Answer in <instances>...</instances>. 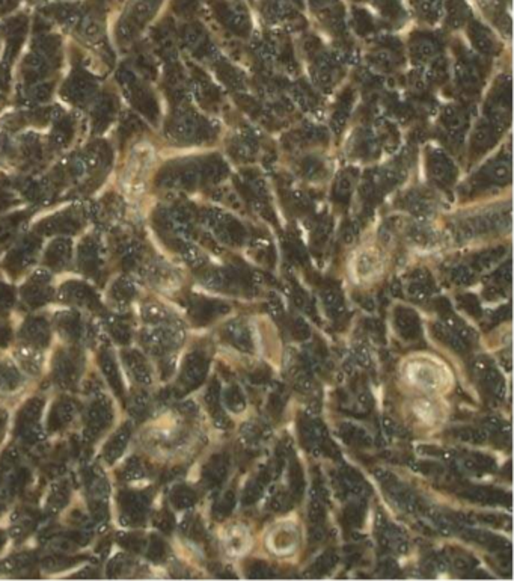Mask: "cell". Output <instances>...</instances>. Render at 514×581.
Listing matches in <instances>:
<instances>
[{
    "label": "cell",
    "mask_w": 514,
    "mask_h": 581,
    "mask_svg": "<svg viewBox=\"0 0 514 581\" xmlns=\"http://www.w3.org/2000/svg\"><path fill=\"white\" fill-rule=\"evenodd\" d=\"M83 367L82 355L77 350L61 349L53 360V379L61 388H74Z\"/></svg>",
    "instance_id": "6"
},
{
    "label": "cell",
    "mask_w": 514,
    "mask_h": 581,
    "mask_svg": "<svg viewBox=\"0 0 514 581\" xmlns=\"http://www.w3.org/2000/svg\"><path fill=\"white\" fill-rule=\"evenodd\" d=\"M142 317L146 323L150 324H162L171 322V314L162 305L157 303H148L142 308Z\"/></svg>",
    "instance_id": "25"
},
{
    "label": "cell",
    "mask_w": 514,
    "mask_h": 581,
    "mask_svg": "<svg viewBox=\"0 0 514 581\" xmlns=\"http://www.w3.org/2000/svg\"><path fill=\"white\" fill-rule=\"evenodd\" d=\"M14 302V293L6 285H0V310L9 308Z\"/></svg>",
    "instance_id": "41"
},
{
    "label": "cell",
    "mask_w": 514,
    "mask_h": 581,
    "mask_svg": "<svg viewBox=\"0 0 514 581\" xmlns=\"http://www.w3.org/2000/svg\"><path fill=\"white\" fill-rule=\"evenodd\" d=\"M123 360L125 362L128 371H130V375L137 383H141V385H150L153 381L151 370H150V366H148L145 357L139 350H133V349L124 350Z\"/></svg>",
    "instance_id": "11"
},
{
    "label": "cell",
    "mask_w": 514,
    "mask_h": 581,
    "mask_svg": "<svg viewBox=\"0 0 514 581\" xmlns=\"http://www.w3.org/2000/svg\"><path fill=\"white\" fill-rule=\"evenodd\" d=\"M121 524L127 527L142 526L151 505V497L145 491H121L118 497Z\"/></svg>",
    "instance_id": "4"
},
{
    "label": "cell",
    "mask_w": 514,
    "mask_h": 581,
    "mask_svg": "<svg viewBox=\"0 0 514 581\" xmlns=\"http://www.w3.org/2000/svg\"><path fill=\"white\" fill-rule=\"evenodd\" d=\"M70 259V246L65 243H56L52 251H48V264L52 268H64V264Z\"/></svg>",
    "instance_id": "30"
},
{
    "label": "cell",
    "mask_w": 514,
    "mask_h": 581,
    "mask_svg": "<svg viewBox=\"0 0 514 581\" xmlns=\"http://www.w3.org/2000/svg\"><path fill=\"white\" fill-rule=\"evenodd\" d=\"M133 417L137 420H142L148 416V411H150V397H148L146 392H137L136 396L132 399V408H130Z\"/></svg>",
    "instance_id": "33"
},
{
    "label": "cell",
    "mask_w": 514,
    "mask_h": 581,
    "mask_svg": "<svg viewBox=\"0 0 514 581\" xmlns=\"http://www.w3.org/2000/svg\"><path fill=\"white\" fill-rule=\"evenodd\" d=\"M141 339L148 350L155 353V355H165L169 350L176 349L184 341V331L180 324L167 322L144 329Z\"/></svg>",
    "instance_id": "3"
},
{
    "label": "cell",
    "mask_w": 514,
    "mask_h": 581,
    "mask_svg": "<svg viewBox=\"0 0 514 581\" xmlns=\"http://www.w3.org/2000/svg\"><path fill=\"white\" fill-rule=\"evenodd\" d=\"M5 542H6V536H5V533H4V531H0V549H2V548H4Z\"/></svg>",
    "instance_id": "45"
},
{
    "label": "cell",
    "mask_w": 514,
    "mask_h": 581,
    "mask_svg": "<svg viewBox=\"0 0 514 581\" xmlns=\"http://www.w3.org/2000/svg\"><path fill=\"white\" fill-rule=\"evenodd\" d=\"M6 421H8V413L5 409H0V437H2L4 429L6 426Z\"/></svg>",
    "instance_id": "44"
},
{
    "label": "cell",
    "mask_w": 514,
    "mask_h": 581,
    "mask_svg": "<svg viewBox=\"0 0 514 581\" xmlns=\"http://www.w3.org/2000/svg\"><path fill=\"white\" fill-rule=\"evenodd\" d=\"M472 38H473V43L477 44V47H480L482 52L490 53V50L493 48V39L492 35L480 25H473L472 26Z\"/></svg>",
    "instance_id": "34"
},
{
    "label": "cell",
    "mask_w": 514,
    "mask_h": 581,
    "mask_svg": "<svg viewBox=\"0 0 514 581\" xmlns=\"http://www.w3.org/2000/svg\"><path fill=\"white\" fill-rule=\"evenodd\" d=\"M20 337L26 343L38 349H44L50 343V328L43 317L27 319L20 331Z\"/></svg>",
    "instance_id": "8"
},
{
    "label": "cell",
    "mask_w": 514,
    "mask_h": 581,
    "mask_svg": "<svg viewBox=\"0 0 514 581\" xmlns=\"http://www.w3.org/2000/svg\"><path fill=\"white\" fill-rule=\"evenodd\" d=\"M171 503L176 509H187L192 507L196 503L195 492L187 486H175L171 492Z\"/></svg>",
    "instance_id": "28"
},
{
    "label": "cell",
    "mask_w": 514,
    "mask_h": 581,
    "mask_svg": "<svg viewBox=\"0 0 514 581\" xmlns=\"http://www.w3.org/2000/svg\"><path fill=\"white\" fill-rule=\"evenodd\" d=\"M225 402H226V405H228V408L234 409L235 412H240L244 408V400L242 397V394L234 388L226 391Z\"/></svg>",
    "instance_id": "38"
},
{
    "label": "cell",
    "mask_w": 514,
    "mask_h": 581,
    "mask_svg": "<svg viewBox=\"0 0 514 581\" xmlns=\"http://www.w3.org/2000/svg\"><path fill=\"white\" fill-rule=\"evenodd\" d=\"M35 562V557L29 553L13 556L0 562V574H18L22 570H29L34 568Z\"/></svg>",
    "instance_id": "20"
},
{
    "label": "cell",
    "mask_w": 514,
    "mask_h": 581,
    "mask_svg": "<svg viewBox=\"0 0 514 581\" xmlns=\"http://www.w3.org/2000/svg\"><path fill=\"white\" fill-rule=\"evenodd\" d=\"M118 542L132 553H141L146 547V539L137 533H120L118 535Z\"/></svg>",
    "instance_id": "32"
},
{
    "label": "cell",
    "mask_w": 514,
    "mask_h": 581,
    "mask_svg": "<svg viewBox=\"0 0 514 581\" xmlns=\"http://www.w3.org/2000/svg\"><path fill=\"white\" fill-rule=\"evenodd\" d=\"M14 357L18 361L20 366H22L23 370L29 373V375L31 376L39 375V371H41V367H43V361H44L41 349L25 343L22 344V346H18L15 349Z\"/></svg>",
    "instance_id": "13"
},
{
    "label": "cell",
    "mask_w": 514,
    "mask_h": 581,
    "mask_svg": "<svg viewBox=\"0 0 514 581\" xmlns=\"http://www.w3.org/2000/svg\"><path fill=\"white\" fill-rule=\"evenodd\" d=\"M113 420V408L107 397L102 396L91 402L85 413V439L94 442L109 429Z\"/></svg>",
    "instance_id": "5"
},
{
    "label": "cell",
    "mask_w": 514,
    "mask_h": 581,
    "mask_svg": "<svg viewBox=\"0 0 514 581\" xmlns=\"http://www.w3.org/2000/svg\"><path fill=\"white\" fill-rule=\"evenodd\" d=\"M81 560L82 559H74V557L64 556V554H52L43 559L41 566L47 570H50V573H57V570H64V569L74 566L76 563L81 562Z\"/></svg>",
    "instance_id": "26"
},
{
    "label": "cell",
    "mask_w": 514,
    "mask_h": 581,
    "mask_svg": "<svg viewBox=\"0 0 514 581\" xmlns=\"http://www.w3.org/2000/svg\"><path fill=\"white\" fill-rule=\"evenodd\" d=\"M46 278H38L35 277L32 282L25 287L23 290V298L27 305L31 307H39V305L46 303L50 299V292L46 287Z\"/></svg>",
    "instance_id": "18"
},
{
    "label": "cell",
    "mask_w": 514,
    "mask_h": 581,
    "mask_svg": "<svg viewBox=\"0 0 514 581\" xmlns=\"http://www.w3.org/2000/svg\"><path fill=\"white\" fill-rule=\"evenodd\" d=\"M56 327L67 341H78L83 334L82 322L76 313H61L56 319Z\"/></svg>",
    "instance_id": "16"
},
{
    "label": "cell",
    "mask_w": 514,
    "mask_h": 581,
    "mask_svg": "<svg viewBox=\"0 0 514 581\" xmlns=\"http://www.w3.org/2000/svg\"><path fill=\"white\" fill-rule=\"evenodd\" d=\"M18 462H20V453L17 449L11 447L4 453V456L0 458V485H2L4 481L13 474V471L18 467Z\"/></svg>",
    "instance_id": "29"
},
{
    "label": "cell",
    "mask_w": 514,
    "mask_h": 581,
    "mask_svg": "<svg viewBox=\"0 0 514 581\" xmlns=\"http://www.w3.org/2000/svg\"><path fill=\"white\" fill-rule=\"evenodd\" d=\"M11 339H13L11 328H9L6 323L0 322V348H6L8 344L11 343Z\"/></svg>",
    "instance_id": "42"
},
{
    "label": "cell",
    "mask_w": 514,
    "mask_h": 581,
    "mask_svg": "<svg viewBox=\"0 0 514 581\" xmlns=\"http://www.w3.org/2000/svg\"><path fill=\"white\" fill-rule=\"evenodd\" d=\"M35 524H36V517L32 514L31 510L18 512L15 518L13 519L11 533L15 539H22L29 535V531L35 528Z\"/></svg>",
    "instance_id": "22"
},
{
    "label": "cell",
    "mask_w": 514,
    "mask_h": 581,
    "mask_svg": "<svg viewBox=\"0 0 514 581\" xmlns=\"http://www.w3.org/2000/svg\"><path fill=\"white\" fill-rule=\"evenodd\" d=\"M43 409H44V400L39 397H32L31 400H27L23 405V408L20 409L18 416H17L15 432H17V437L22 439L25 444L35 446L46 438L44 430L41 425H39V418H41Z\"/></svg>",
    "instance_id": "2"
},
{
    "label": "cell",
    "mask_w": 514,
    "mask_h": 581,
    "mask_svg": "<svg viewBox=\"0 0 514 581\" xmlns=\"http://www.w3.org/2000/svg\"><path fill=\"white\" fill-rule=\"evenodd\" d=\"M352 191V180L349 179L347 175H344L340 179L338 184H337V193L338 196H344V195H349Z\"/></svg>",
    "instance_id": "43"
},
{
    "label": "cell",
    "mask_w": 514,
    "mask_h": 581,
    "mask_svg": "<svg viewBox=\"0 0 514 581\" xmlns=\"http://www.w3.org/2000/svg\"><path fill=\"white\" fill-rule=\"evenodd\" d=\"M88 501L91 515L97 524H104L109 519V495L111 486L100 467H91L85 474Z\"/></svg>",
    "instance_id": "1"
},
{
    "label": "cell",
    "mask_w": 514,
    "mask_h": 581,
    "mask_svg": "<svg viewBox=\"0 0 514 581\" xmlns=\"http://www.w3.org/2000/svg\"><path fill=\"white\" fill-rule=\"evenodd\" d=\"M154 526L157 528H159L160 531H163V533H169V531L174 527V518H172V515L167 510H162L160 514L155 517Z\"/></svg>",
    "instance_id": "39"
},
{
    "label": "cell",
    "mask_w": 514,
    "mask_h": 581,
    "mask_svg": "<svg viewBox=\"0 0 514 581\" xmlns=\"http://www.w3.org/2000/svg\"><path fill=\"white\" fill-rule=\"evenodd\" d=\"M134 560L125 554L115 556L107 566V577L109 578H121L127 577L128 574H134Z\"/></svg>",
    "instance_id": "21"
},
{
    "label": "cell",
    "mask_w": 514,
    "mask_h": 581,
    "mask_svg": "<svg viewBox=\"0 0 514 581\" xmlns=\"http://www.w3.org/2000/svg\"><path fill=\"white\" fill-rule=\"evenodd\" d=\"M133 294H134V290H133V287L130 285V282L123 281V280L118 281L113 285V289H112V296H113V299L118 301L120 303H127L128 301H130L133 298Z\"/></svg>",
    "instance_id": "35"
},
{
    "label": "cell",
    "mask_w": 514,
    "mask_h": 581,
    "mask_svg": "<svg viewBox=\"0 0 514 581\" xmlns=\"http://www.w3.org/2000/svg\"><path fill=\"white\" fill-rule=\"evenodd\" d=\"M225 474V465L222 460H211L210 465L205 470V477L210 481H219Z\"/></svg>",
    "instance_id": "37"
},
{
    "label": "cell",
    "mask_w": 514,
    "mask_h": 581,
    "mask_svg": "<svg viewBox=\"0 0 514 581\" xmlns=\"http://www.w3.org/2000/svg\"><path fill=\"white\" fill-rule=\"evenodd\" d=\"M130 438H132V425L130 423H125L124 426H121L113 433V437L109 439L107 444L104 446L103 458L106 459V462H109V464H113L116 459H120Z\"/></svg>",
    "instance_id": "14"
},
{
    "label": "cell",
    "mask_w": 514,
    "mask_h": 581,
    "mask_svg": "<svg viewBox=\"0 0 514 581\" xmlns=\"http://www.w3.org/2000/svg\"><path fill=\"white\" fill-rule=\"evenodd\" d=\"M273 542H275L276 549H279L281 553H285V551H289V548H294L296 536H294V533H291V531H289V530H282L275 536Z\"/></svg>",
    "instance_id": "36"
},
{
    "label": "cell",
    "mask_w": 514,
    "mask_h": 581,
    "mask_svg": "<svg viewBox=\"0 0 514 581\" xmlns=\"http://www.w3.org/2000/svg\"><path fill=\"white\" fill-rule=\"evenodd\" d=\"M76 416V403L70 399H59L48 416V430L59 432L65 429Z\"/></svg>",
    "instance_id": "12"
},
{
    "label": "cell",
    "mask_w": 514,
    "mask_h": 581,
    "mask_svg": "<svg viewBox=\"0 0 514 581\" xmlns=\"http://www.w3.org/2000/svg\"><path fill=\"white\" fill-rule=\"evenodd\" d=\"M109 331H111L115 341H118L120 344H128L132 341V329L128 328L127 323L121 320H118V319L109 320Z\"/></svg>",
    "instance_id": "31"
},
{
    "label": "cell",
    "mask_w": 514,
    "mask_h": 581,
    "mask_svg": "<svg viewBox=\"0 0 514 581\" xmlns=\"http://www.w3.org/2000/svg\"><path fill=\"white\" fill-rule=\"evenodd\" d=\"M23 378L20 371L9 361H0V391L11 392L22 385Z\"/></svg>",
    "instance_id": "19"
},
{
    "label": "cell",
    "mask_w": 514,
    "mask_h": 581,
    "mask_svg": "<svg viewBox=\"0 0 514 581\" xmlns=\"http://www.w3.org/2000/svg\"><path fill=\"white\" fill-rule=\"evenodd\" d=\"M415 53H418L422 57H430L434 52H436V44L431 39L426 38V39H419L417 43V48H415Z\"/></svg>",
    "instance_id": "40"
},
{
    "label": "cell",
    "mask_w": 514,
    "mask_h": 581,
    "mask_svg": "<svg viewBox=\"0 0 514 581\" xmlns=\"http://www.w3.org/2000/svg\"><path fill=\"white\" fill-rule=\"evenodd\" d=\"M146 476V467L139 458H130L128 459L123 470H121V479L124 481H137Z\"/></svg>",
    "instance_id": "24"
},
{
    "label": "cell",
    "mask_w": 514,
    "mask_h": 581,
    "mask_svg": "<svg viewBox=\"0 0 514 581\" xmlns=\"http://www.w3.org/2000/svg\"><path fill=\"white\" fill-rule=\"evenodd\" d=\"M29 479H31V472H29V470L17 467L13 471V474L9 476L2 485H0V492H4V497L6 498L15 497L18 492H22L26 488Z\"/></svg>",
    "instance_id": "17"
},
{
    "label": "cell",
    "mask_w": 514,
    "mask_h": 581,
    "mask_svg": "<svg viewBox=\"0 0 514 581\" xmlns=\"http://www.w3.org/2000/svg\"><path fill=\"white\" fill-rule=\"evenodd\" d=\"M0 514H2V505H0Z\"/></svg>",
    "instance_id": "46"
},
{
    "label": "cell",
    "mask_w": 514,
    "mask_h": 581,
    "mask_svg": "<svg viewBox=\"0 0 514 581\" xmlns=\"http://www.w3.org/2000/svg\"><path fill=\"white\" fill-rule=\"evenodd\" d=\"M145 554H146L148 559L153 560V562L162 563V562H165L166 557H167V547L159 536L153 535V536H150V539L146 540Z\"/></svg>",
    "instance_id": "27"
},
{
    "label": "cell",
    "mask_w": 514,
    "mask_h": 581,
    "mask_svg": "<svg viewBox=\"0 0 514 581\" xmlns=\"http://www.w3.org/2000/svg\"><path fill=\"white\" fill-rule=\"evenodd\" d=\"M61 299L68 303L83 305L88 308H98L100 302H98L95 293L81 282H68L61 289Z\"/></svg>",
    "instance_id": "9"
},
{
    "label": "cell",
    "mask_w": 514,
    "mask_h": 581,
    "mask_svg": "<svg viewBox=\"0 0 514 581\" xmlns=\"http://www.w3.org/2000/svg\"><path fill=\"white\" fill-rule=\"evenodd\" d=\"M431 175L434 180H438L440 183H448L452 179V165L450 163V160L445 157L443 154H434L431 157Z\"/></svg>",
    "instance_id": "23"
},
{
    "label": "cell",
    "mask_w": 514,
    "mask_h": 581,
    "mask_svg": "<svg viewBox=\"0 0 514 581\" xmlns=\"http://www.w3.org/2000/svg\"><path fill=\"white\" fill-rule=\"evenodd\" d=\"M98 361H100L103 375L107 379L109 385H111V388L113 390L115 396L123 400L124 399V382H123L121 373H120V369H118V364H116L112 350L102 349L100 355H98Z\"/></svg>",
    "instance_id": "10"
},
{
    "label": "cell",
    "mask_w": 514,
    "mask_h": 581,
    "mask_svg": "<svg viewBox=\"0 0 514 581\" xmlns=\"http://www.w3.org/2000/svg\"><path fill=\"white\" fill-rule=\"evenodd\" d=\"M207 369H209V362H207V360L201 353H190L183 364L180 383L186 390L196 388L204 381L207 375Z\"/></svg>",
    "instance_id": "7"
},
{
    "label": "cell",
    "mask_w": 514,
    "mask_h": 581,
    "mask_svg": "<svg viewBox=\"0 0 514 581\" xmlns=\"http://www.w3.org/2000/svg\"><path fill=\"white\" fill-rule=\"evenodd\" d=\"M70 497H71V488L68 485V481L61 480V481H56V484L52 485L50 492H48V498H47V514L48 515H57L59 512L64 510L67 507V505L70 503Z\"/></svg>",
    "instance_id": "15"
}]
</instances>
